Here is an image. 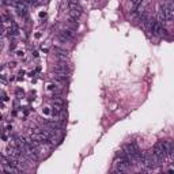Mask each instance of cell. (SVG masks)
<instances>
[{"instance_id": "cell-2", "label": "cell", "mask_w": 174, "mask_h": 174, "mask_svg": "<svg viewBox=\"0 0 174 174\" xmlns=\"http://www.w3.org/2000/svg\"><path fill=\"white\" fill-rule=\"evenodd\" d=\"M144 0H132V4H133V10H136L139 5H141V3H143Z\"/></svg>"}, {"instance_id": "cell-1", "label": "cell", "mask_w": 174, "mask_h": 174, "mask_svg": "<svg viewBox=\"0 0 174 174\" xmlns=\"http://www.w3.org/2000/svg\"><path fill=\"white\" fill-rule=\"evenodd\" d=\"M159 11H162V14L164 15V19H166V20H171V19H173L174 8H173V3H171V1H167V3L160 4Z\"/></svg>"}]
</instances>
